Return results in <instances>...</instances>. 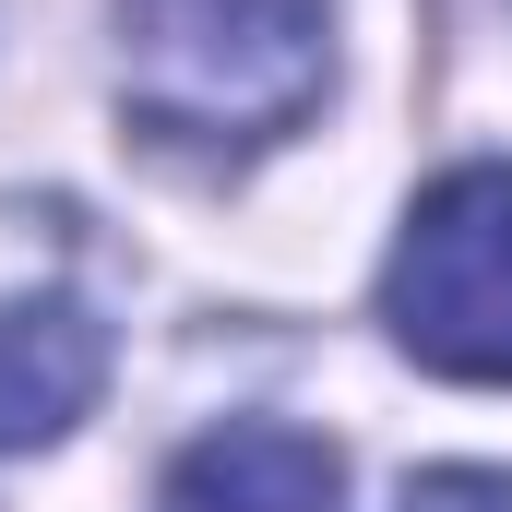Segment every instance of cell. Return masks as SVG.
Segmentation results:
<instances>
[{"label":"cell","instance_id":"3957f363","mask_svg":"<svg viewBox=\"0 0 512 512\" xmlns=\"http://www.w3.org/2000/svg\"><path fill=\"white\" fill-rule=\"evenodd\" d=\"M96 393H108V322L72 286H12L0 298V453L72 441Z\"/></svg>","mask_w":512,"mask_h":512},{"label":"cell","instance_id":"7a4b0ae2","mask_svg":"<svg viewBox=\"0 0 512 512\" xmlns=\"http://www.w3.org/2000/svg\"><path fill=\"white\" fill-rule=\"evenodd\" d=\"M382 334L441 382H512V167H453L405 203Z\"/></svg>","mask_w":512,"mask_h":512},{"label":"cell","instance_id":"6da1fadb","mask_svg":"<svg viewBox=\"0 0 512 512\" xmlns=\"http://www.w3.org/2000/svg\"><path fill=\"white\" fill-rule=\"evenodd\" d=\"M334 0H120V108L155 143L251 155L322 108Z\"/></svg>","mask_w":512,"mask_h":512},{"label":"cell","instance_id":"5b68a950","mask_svg":"<svg viewBox=\"0 0 512 512\" xmlns=\"http://www.w3.org/2000/svg\"><path fill=\"white\" fill-rule=\"evenodd\" d=\"M393 512H512V477L501 465H429V477H405Z\"/></svg>","mask_w":512,"mask_h":512},{"label":"cell","instance_id":"277c9868","mask_svg":"<svg viewBox=\"0 0 512 512\" xmlns=\"http://www.w3.org/2000/svg\"><path fill=\"white\" fill-rule=\"evenodd\" d=\"M155 512H346V453L286 417H227L167 465Z\"/></svg>","mask_w":512,"mask_h":512}]
</instances>
